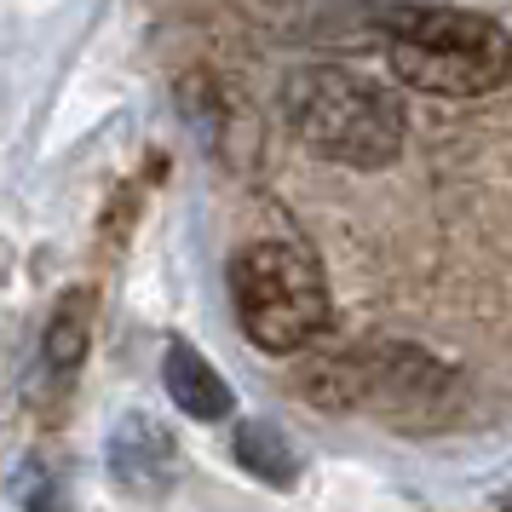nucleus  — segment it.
Returning <instances> with one entry per match:
<instances>
[{
	"label": "nucleus",
	"instance_id": "1",
	"mask_svg": "<svg viewBox=\"0 0 512 512\" xmlns=\"http://www.w3.org/2000/svg\"><path fill=\"white\" fill-rule=\"evenodd\" d=\"M397 81L432 98H484L512 75V35L484 12L461 6H392L374 0Z\"/></svg>",
	"mask_w": 512,
	"mask_h": 512
},
{
	"label": "nucleus",
	"instance_id": "2",
	"mask_svg": "<svg viewBox=\"0 0 512 512\" xmlns=\"http://www.w3.org/2000/svg\"><path fill=\"white\" fill-rule=\"evenodd\" d=\"M282 121L294 127V139L323 156V162L357 167H392L403 139H409V110L392 87H380L369 75L340 70V64H300L282 81Z\"/></svg>",
	"mask_w": 512,
	"mask_h": 512
},
{
	"label": "nucleus",
	"instance_id": "3",
	"mask_svg": "<svg viewBox=\"0 0 512 512\" xmlns=\"http://www.w3.org/2000/svg\"><path fill=\"white\" fill-rule=\"evenodd\" d=\"M231 305L248 346L294 357L328 328V288L300 242H248L231 259Z\"/></svg>",
	"mask_w": 512,
	"mask_h": 512
},
{
	"label": "nucleus",
	"instance_id": "4",
	"mask_svg": "<svg viewBox=\"0 0 512 512\" xmlns=\"http://www.w3.org/2000/svg\"><path fill=\"white\" fill-rule=\"evenodd\" d=\"M334 380L346 386L334 409H363L369 403L380 415H392L397 426L443 415L449 397H455V374L443 369L438 357H426L420 346H369V351H351V357H334L311 392H323Z\"/></svg>",
	"mask_w": 512,
	"mask_h": 512
},
{
	"label": "nucleus",
	"instance_id": "5",
	"mask_svg": "<svg viewBox=\"0 0 512 512\" xmlns=\"http://www.w3.org/2000/svg\"><path fill=\"white\" fill-rule=\"evenodd\" d=\"M104 461H110V478H116L121 489H133V495H162V489L179 478L185 455H179V443H173V432H167L162 420L133 409V415L116 420V432L104 443Z\"/></svg>",
	"mask_w": 512,
	"mask_h": 512
},
{
	"label": "nucleus",
	"instance_id": "6",
	"mask_svg": "<svg viewBox=\"0 0 512 512\" xmlns=\"http://www.w3.org/2000/svg\"><path fill=\"white\" fill-rule=\"evenodd\" d=\"M162 386L173 397V409L185 420H202V426H219L236 409V392L225 386V374L213 369L196 346H185V340H173L162 351Z\"/></svg>",
	"mask_w": 512,
	"mask_h": 512
},
{
	"label": "nucleus",
	"instance_id": "7",
	"mask_svg": "<svg viewBox=\"0 0 512 512\" xmlns=\"http://www.w3.org/2000/svg\"><path fill=\"white\" fill-rule=\"evenodd\" d=\"M236 466L254 478V484H271V489H294L300 484V449H294V438L282 432L277 420L265 415H248L236 420Z\"/></svg>",
	"mask_w": 512,
	"mask_h": 512
},
{
	"label": "nucleus",
	"instance_id": "8",
	"mask_svg": "<svg viewBox=\"0 0 512 512\" xmlns=\"http://www.w3.org/2000/svg\"><path fill=\"white\" fill-rule=\"evenodd\" d=\"M87 340H93V300H87V288H70V294H58L47 328H41V357H47V369L70 374L75 363L87 357Z\"/></svg>",
	"mask_w": 512,
	"mask_h": 512
},
{
	"label": "nucleus",
	"instance_id": "9",
	"mask_svg": "<svg viewBox=\"0 0 512 512\" xmlns=\"http://www.w3.org/2000/svg\"><path fill=\"white\" fill-rule=\"evenodd\" d=\"M501 512H512V489H507V495H501Z\"/></svg>",
	"mask_w": 512,
	"mask_h": 512
}]
</instances>
